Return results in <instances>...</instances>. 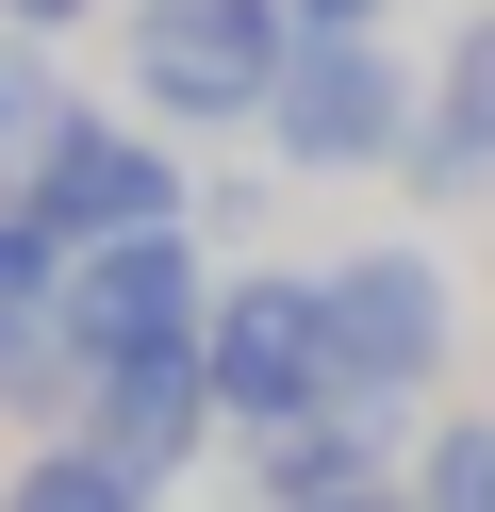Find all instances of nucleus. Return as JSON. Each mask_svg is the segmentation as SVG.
I'll return each instance as SVG.
<instances>
[{
  "instance_id": "1",
  "label": "nucleus",
  "mask_w": 495,
  "mask_h": 512,
  "mask_svg": "<svg viewBox=\"0 0 495 512\" xmlns=\"http://www.w3.org/2000/svg\"><path fill=\"white\" fill-rule=\"evenodd\" d=\"M116 67L149 133H264V100L297 67V0H132Z\"/></svg>"
},
{
  "instance_id": "2",
  "label": "nucleus",
  "mask_w": 495,
  "mask_h": 512,
  "mask_svg": "<svg viewBox=\"0 0 495 512\" xmlns=\"http://www.w3.org/2000/svg\"><path fill=\"white\" fill-rule=\"evenodd\" d=\"M330 281V413H413L429 380L462 364V298H446V265H429L413 232H380V248H347V265H314Z\"/></svg>"
},
{
  "instance_id": "3",
  "label": "nucleus",
  "mask_w": 495,
  "mask_h": 512,
  "mask_svg": "<svg viewBox=\"0 0 495 512\" xmlns=\"http://www.w3.org/2000/svg\"><path fill=\"white\" fill-rule=\"evenodd\" d=\"M198 364H215V413H231L248 446L314 430V413H330V281H314V265H231Z\"/></svg>"
},
{
  "instance_id": "4",
  "label": "nucleus",
  "mask_w": 495,
  "mask_h": 512,
  "mask_svg": "<svg viewBox=\"0 0 495 512\" xmlns=\"http://www.w3.org/2000/svg\"><path fill=\"white\" fill-rule=\"evenodd\" d=\"M429 133V83L396 67L380 34H297L281 100H264V149H281L297 182H363V166H413Z\"/></svg>"
},
{
  "instance_id": "5",
  "label": "nucleus",
  "mask_w": 495,
  "mask_h": 512,
  "mask_svg": "<svg viewBox=\"0 0 495 512\" xmlns=\"http://www.w3.org/2000/svg\"><path fill=\"white\" fill-rule=\"evenodd\" d=\"M17 215L83 265V248H132V232H198V182H182V133L149 116H66L50 166L17 182Z\"/></svg>"
},
{
  "instance_id": "6",
  "label": "nucleus",
  "mask_w": 495,
  "mask_h": 512,
  "mask_svg": "<svg viewBox=\"0 0 495 512\" xmlns=\"http://www.w3.org/2000/svg\"><path fill=\"white\" fill-rule=\"evenodd\" d=\"M198 331H215L198 232H132V248H83V265H66V347H83V380L165 364V347H198Z\"/></svg>"
},
{
  "instance_id": "7",
  "label": "nucleus",
  "mask_w": 495,
  "mask_h": 512,
  "mask_svg": "<svg viewBox=\"0 0 495 512\" xmlns=\"http://www.w3.org/2000/svg\"><path fill=\"white\" fill-rule=\"evenodd\" d=\"M0 413H83V347H66V248L0 199Z\"/></svg>"
},
{
  "instance_id": "8",
  "label": "nucleus",
  "mask_w": 495,
  "mask_h": 512,
  "mask_svg": "<svg viewBox=\"0 0 495 512\" xmlns=\"http://www.w3.org/2000/svg\"><path fill=\"white\" fill-rule=\"evenodd\" d=\"M248 512H413V446L380 413H314V430L248 446Z\"/></svg>"
},
{
  "instance_id": "9",
  "label": "nucleus",
  "mask_w": 495,
  "mask_h": 512,
  "mask_svg": "<svg viewBox=\"0 0 495 512\" xmlns=\"http://www.w3.org/2000/svg\"><path fill=\"white\" fill-rule=\"evenodd\" d=\"M83 430L116 446V463H149V479H182L198 446L231 430V413H215V364H198V347H165V364H116V380H83Z\"/></svg>"
},
{
  "instance_id": "10",
  "label": "nucleus",
  "mask_w": 495,
  "mask_h": 512,
  "mask_svg": "<svg viewBox=\"0 0 495 512\" xmlns=\"http://www.w3.org/2000/svg\"><path fill=\"white\" fill-rule=\"evenodd\" d=\"M413 199H495V0L446 34V67H429V133H413Z\"/></svg>"
},
{
  "instance_id": "11",
  "label": "nucleus",
  "mask_w": 495,
  "mask_h": 512,
  "mask_svg": "<svg viewBox=\"0 0 495 512\" xmlns=\"http://www.w3.org/2000/svg\"><path fill=\"white\" fill-rule=\"evenodd\" d=\"M0 512H165V479H149V463H116L99 430H50L17 479H0Z\"/></svg>"
},
{
  "instance_id": "12",
  "label": "nucleus",
  "mask_w": 495,
  "mask_h": 512,
  "mask_svg": "<svg viewBox=\"0 0 495 512\" xmlns=\"http://www.w3.org/2000/svg\"><path fill=\"white\" fill-rule=\"evenodd\" d=\"M66 67H50V34H0V199H17L33 166H50V133H66Z\"/></svg>"
},
{
  "instance_id": "13",
  "label": "nucleus",
  "mask_w": 495,
  "mask_h": 512,
  "mask_svg": "<svg viewBox=\"0 0 495 512\" xmlns=\"http://www.w3.org/2000/svg\"><path fill=\"white\" fill-rule=\"evenodd\" d=\"M413 512H495V413H446L413 446Z\"/></svg>"
},
{
  "instance_id": "14",
  "label": "nucleus",
  "mask_w": 495,
  "mask_h": 512,
  "mask_svg": "<svg viewBox=\"0 0 495 512\" xmlns=\"http://www.w3.org/2000/svg\"><path fill=\"white\" fill-rule=\"evenodd\" d=\"M396 0H297V34H380Z\"/></svg>"
},
{
  "instance_id": "15",
  "label": "nucleus",
  "mask_w": 495,
  "mask_h": 512,
  "mask_svg": "<svg viewBox=\"0 0 495 512\" xmlns=\"http://www.w3.org/2000/svg\"><path fill=\"white\" fill-rule=\"evenodd\" d=\"M99 0H0V34H83Z\"/></svg>"
}]
</instances>
